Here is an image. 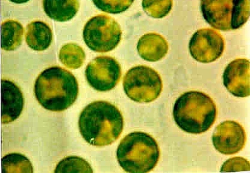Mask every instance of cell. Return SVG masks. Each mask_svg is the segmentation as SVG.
I'll list each match as a JSON object with an SVG mask.
<instances>
[{"instance_id":"obj_1","label":"cell","mask_w":250,"mask_h":173,"mask_svg":"<svg viewBox=\"0 0 250 173\" xmlns=\"http://www.w3.org/2000/svg\"><path fill=\"white\" fill-rule=\"evenodd\" d=\"M79 127L83 138L91 146H109L123 132L122 113L111 103L103 100L93 102L82 111Z\"/></svg>"},{"instance_id":"obj_2","label":"cell","mask_w":250,"mask_h":173,"mask_svg":"<svg viewBox=\"0 0 250 173\" xmlns=\"http://www.w3.org/2000/svg\"><path fill=\"white\" fill-rule=\"evenodd\" d=\"M34 92L42 107L51 112H62L76 102L79 84L70 72L59 66H53L38 76Z\"/></svg>"},{"instance_id":"obj_3","label":"cell","mask_w":250,"mask_h":173,"mask_svg":"<svg viewBox=\"0 0 250 173\" xmlns=\"http://www.w3.org/2000/svg\"><path fill=\"white\" fill-rule=\"evenodd\" d=\"M176 124L185 132L202 134L208 131L217 117V108L204 93L190 91L178 98L173 108Z\"/></svg>"},{"instance_id":"obj_4","label":"cell","mask_w":250,"mask_h":173,"mask_svg":"<svg viewBox=\"0 0 250 173\" xmlns=\"http://www.w3.org/2000/svg\"><path fill=\"white\" fill-rule=\"evenodd\" d=\"M117 157L120 166L126 172L148 173L158 163L159 147L148 134L136 131L128 134L121 141Z\"/></svg>"},{"instance_id":"obj_5","label":"cell","mask_w":250,"mask_h":173,"mask_svg":"<svg viewBox=\"0 0 250 173\" xmlns=\"http://www.w3.org/2000/svg\"><path fill=\"white\" fill-rule=\"evenodd\" d=\"M200 7L206 22L218 30L240 29L250 17V0H201Z\"/></svg>"},{"instance_id":"obj_6","label":"cell","mask_w":250,"mask_h":173,"mask_svg":"<svg viewBox=\"0 0 250 173\" xmlns=\"http://www.w3.org/2000/svg\"><path fill=\"white\" fill-rule=\"evenodd\" d=\"M123 87L126 95L133 101L148 103L159 97L163 84L161 76L154 69L138 66L126 73Z\"/></svg>"},{"instance_id":"obj_7","label":"cell","mask_w":250,"mask_h":173,"mask_svg":"<svg viewBox=\"0 0 250 173\" xmlns=\"http://www.w3.org/2000/svg\"><path fill=\"white\" fill-rule=\"evenodd\" d=\"M122 31L119 24L111 17L98 15L85 25L83 37L91 50L106 53L114 50L121 40Z\"/></svg>"},{"instance_id":"obj_8","label":"cell","mask_w":250,"mask_h":173,"mask_svg":"<svg viewBox=\"0 0 250 173\" xmlns=\"http://www.w3.org/2000/svg\"><path fill=\"white\" fill-rule=\"evenodd\" d=\"M85 76L93 89L102 92L110 91L114 89L120 81L121 66L111 56H98L86 67Z\"/></svg>"},{"instance_id":"obj_9","label":"cell","mask_w":250,"mask_h":173,"mask_svg":"<svg viewBox=\"0 0 250 173\" xmlns=\"http://www.w3.org/2000/svg\"><path fill=\"white\" fill-rule=\"evenodd\" d=\"M190 55L202 63H210L222 56L225 43L220 33L212 29H200L190 39L189 44Z\"/></svg>"},{"instance_id":"obj_10","label":"cell","mask_w":250,"mask_h":173,"mask_svg":"<svg viewBox=\"0 0 250 173\" xmlns=\"http://www.w3.org/2000/svg\"><path fill=\"white\" fill-rule=\"evenodd\" d=\"M243 126L235 121H227L216 128L212 136L214 147L220 153L231 155L239 153L246 143Z\"/></svg>"},{"instance_id":"obj_11","label":"cell","mask_w":250,"mask_h":173,"mask_svg":"<svg viewBox=\"0 0 250 173\" xmlns=\"http://www.w3.org/2000/svg\"><path fill=\"white\" fill-rule=\"evenodd\" d=\"M224 86L233 96H250V61L247 59H236L226 67L223 74Z\"/></svg>"},{"instance_id":"obj_12","label":"cell","mask_w":250,"mask_h":173,"mask_svg":"<svg viewBox=\"0 0 250 173\" xmlns=\"http://www.w3.org/2000/svg\"><path fill=\"white\" fill-rule=\"evenodd\" d=\"M24 99L21 90L11 81H1V121L2 124L14 122L21 115Z\"/></svg>"},{"instance_id":"obj_13","label":"cell","mask_w":250,"mask_h":173,"mask_svg":"<svg viewBox=\"0 0 250 173\" xmlns=\"http://www.w3.org/2000/svg\"><path fill=\"white\" fill-rule=\"evenodd\" d=\"M169 46L162 35L156 33H146L138 41L137 50L139 55L144 60L156 62L167 55Z\"/></svg>"},{"instance_id":"obj_14","label":"cell","mask_w":250,"mask_h":173,"mask_svg":"<svg viewBox=\"0 0 250 173\" xmlns=\"http://www.w3.org/2000/svg\"><path fill=\"white\" fill-rule=\"evenodd\" d=\"M52 40V30L45 22L34 21L27 25L25 41L32 50H45L50 47Z\"/></svg>"},{"instance_id":"obj_15","label":"cell","mask_w":250,"mask_h":173,"mask_svg":"<svg viewBox=\"0 0 250 173\" xmlns=\"http://www.w3.org/2000/svg\"><path fill=\"white\" fill-rule=\"evenodd\" d=\"M42 4L46 15L59 22L73 19L80 8L79 0H42Z\"/></svg>"},{"instance_id":"obj_16","label":"cell","mask_w":250,"mask_h":173,"mask_svg":"<svg viewBox=\"0 0 250 173\" xmlns=\"http://www.w3.org/2000/svg\"><path fill=\"white\" fill-rule=\"evenodd\" d=\"M1 48L6 51L15 50L22 42L24 28L17 21L9 20L2 23Z\"/></svg>"},{"instance_id":"obj_17","label":"cell","mask_w":250,"mask_h":173,"mask_svg":"<svg viewBox=\"0 0 250 173\" xmlns=\"http://www.w3.org/2000/svg\"><path fill=\"white\" fill-rule=\"evenodd\" d=\"M59 58L66 68L77 69L83 65L86 55L81 46L74 43L64 45L59 51Z\"/></svg>"},{"instance_id":"obj_18","label":"cell","mask_w":250,"mask_h":173,"mask_svg":"<svg viewBox=\"0 0 250 173\" xmlns=\"http://www.w3.org/2000/svg\"><path fill=\"white\" fill-rule=\"evenodd\" d=\"M2 173H33V168L29 159L24 155L14 153L7 154L2 159Z\"/></svg>"},{"instance_id":"obj_19","label":"cell","mask_w":250,"mask_h":173,"mask_svg":"<svg viewBox=\"0 0 250 173\" xmlns=\"http://www.w3.org/2000/svg\"><path fill=\"white\" fill-rule=\"evenodd\" d=\"M55 173H93L91 165L80 157L69 156L57 165Z\"/></svg>"},{"instance_id":"obj_20","label":"cell","mask_w":250,"mask_h":173,"mask_svg":"<svg viewBox=\"0 0 250 173\" xmlns=\"http://www.w3.org/2000/svg\"><path fill=\"white\" fill-rule=\"evenodd\" d=\"M144 11L154 19H163L168 15L172 9V0H143Z\"/></svg>"},{"instance_id":"obj_21","label":"cell","mask_w":250,"mask_h":173,"mask_svg":"<svg viewBox=\"0 0 250 173\" xmlns=\"http://www.w3.org/2000/svg\"><path fill=\"white\" fill-rule=\"evenodd\" d=\"M92 1L103 12L120 14L129 9L135 0H92Z\"/></svg>"},{"instance_id":"obj_22","label":"cell","mask_w":250,"mask_h":173,"mask_svg":"<svg viewBox=\"0 0 250 173\" xmlns=\"http://www.w3.org/2000/svg\"><path fill=\"white\" fill-rule=\"evenodd\" d=\"M250 170V163L242 157H233L226 161L221 168V172H235Z\"/></svg>"},{"instance_id":"obj_23","label":"cell","mask_w":250,"mask_h":173,"mask_svg":"<svg viewBox=\"0 0 250 173\" xmlns=\"http://www.w3.org/2000/svg\"><path fill=\"white\" fill-rule=\"evenodd\" d=\"M10 1L14 2L15 4H24L26 3L30 0H9Z\"/></svg>"}]
</instances>
